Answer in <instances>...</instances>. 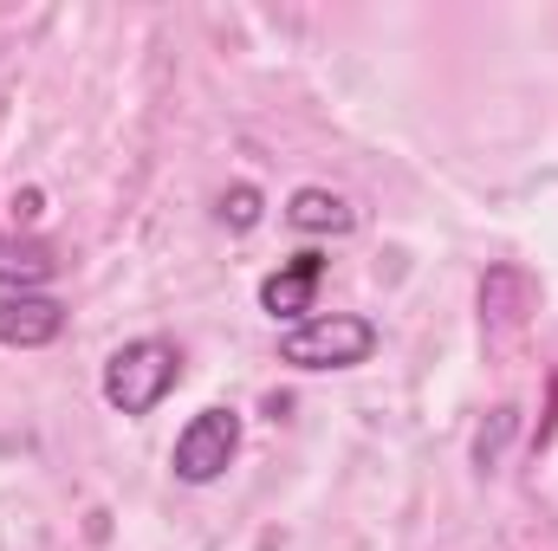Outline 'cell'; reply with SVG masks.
<instances>
[{"label":"cell","instance_id":"7","mask_svg":"<svg viewBox=\"0 0 558 551\" xmlns=\"http://www.w3.org/2000/svg\"><path fill=\"white\" fill-rule=\"evenodd\" d=\"M52 273H59V254H52L46 241H33V234H0V285H7V292H33V285H46Z\"/></svg>","mask_w":558,"mask_h":551},{"label":"cell","instance_id":"3","mask_svg":"<svg viewBox=\"0 0 558 551\" xmlns=\"http://www.w3.org/2000/svg\"><path fill=\"white\" fill-rule=\"evenodd\" d=\"M234 448H241V415H234V409H202L182 434H175L169 467H175V480L208 487V480H221V474H228Z\"/></svg>","mask_w":558,"mask_h":551},{"label":"cell","instance_id":"10","mask_svg":"<svg viewBox=\"0 0 558 551\" xmlns=\"http://www.w3.org/2000/svg\"><path fill=\"white\" fill-rule=\"evenodd\" d=\"M507 428H513V409H494V421H487V428H481V441H474V461H481V467H494V454H500Z\"/></svg>","mask_w":558,"mask_h":551},{"label":"cell","instance_id":"5","mask_svg":"<svg viewBox=\"0 0 558 551\" xmlns=\"http://www.w3.org/2000/svg\"><path fill=\"white\" fill-rule=\"evenodd\" d=\"M539 305V285L526 267H487L481 273V325L500 338V331H520Z\"/></svg>","mask_w":558,"mask_h":551},{"label":"cell","instance_id":"1","mask_svg":"<svg viewBox=\"0 0 558 551\" xmlns=\"http://www.w3.org/2000/svg\"><path fill=\"white\" fill-rule=\"evenodd\" d=\"M175 383H182V351L169 338H137V344L111 351V364H105V403L118 415H149Z\"/></svg>","mask_w":558,"mask_h":551},{"label":"cell","instance_id":"2","mask_svg":"<svg viewBox=\"0 0 558 551\" xmlns=\"http://www.w3.org/2000/svg\"><path fill=\"white\" fill-rule=\"evenodd\" d=\"M371 351H377V325L351 318V311L305 318L279 338V357L292 370H357V364H371Z\"/></svg>","mask_w":558,"mask_h":551},{"label":"cell","instance_id":"6","mask_svg":"<svg viewBox=\"0 0 558 551\" xmlns=\"http://www.w3.org/2000/svg\"><path fill=\"white\" fill-rule=\"evenodd\" d=\"M318 279H325V254H292V260H286L267 285H260L267 318H305V311H312Z\"/></svg>","mask_w":558,"mask_h":551},{"label":"cell","instance_id":"4","mask_svg":"<svg viewBox=\"0 0 558 551\" xmlns=\"http://www.w3.org/2000/svg\"><path fill=\"white\" fill-rule=\"evenodd\" d=\"M65 331V305L46 292H0V344L7 351H39Z\"/></svg>","mask_w":558,"mask_h":551},{"label":"cell","instance_id":"9","mask_svg":"<svg viewBox=\"0 0 558 551\" xmlns=\"http://www.w3.org/2000/svg\"><path fill=\"white\" fill-rule=\"evenodd\" d=\"M221 221L247 234V228L260 221V188H254V182H241V188H228V195H221Z\"/></svg>","mask_w":558,"mask_h":551},{"label":"cell","instance_id":"8","mask_svg":"<svg viewBox=\"0 0 558 551\" xmlns=\"http://www.w3.org/2000/svg\"><path fill=\"white\" fill-rule=\"evenodd\" d=\"M286 221H292L299 234H351V228H357V208H351L344 195H331V188H299V195L286 201Z\"/></svg>","mask_w":558,"mask_h":551}]
</instances>
